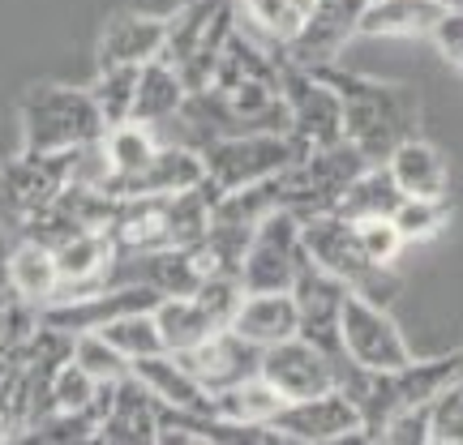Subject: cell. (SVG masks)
<instances>
[{"mask_svg":"<svg viewBox=\"0 0 463 445\" xmlns=\"http://www.w3.org/2000/svg\"><path fill=\"white\" fill-rule=\"evenodd\" d=\"M335 86L344 103V137L361 150L369 163H386L395 146L420 133V95L408 82H382L352 69L326 65L314 69Z\"/></svg>","mask_w":463,"mask_h":445,"instance_id":"1","label":"cell"},{"mask_svg":"<svg viewBox=\"0 0 463 445\" xmlns=\"http://www.w3.org/2000/svg\"><path fill=\"white\" fill-rule=\"evenodd\" d=\"M108 133L99 103L78 86H34L22 99V150L56 154L86 142H99Z\"/></svg>","mask_w":463,"mask_h":445,"instance_id":"2","label":"cell"},{"mask_svg":"<svg viewBox=\"0 0 463 445\" xmlns=\"http://www.w3.org/2000/svg\"><path fill=\"white\" fill-rule=\"evenodd\" d=\"M300 240H305V253L314 257L322 270H331L335 279H344L356 296L378 300V304H391L399 296V274L395 265H378L369 253H364L361 236H356V223L344 215H314L300 223Z\"/></svg>","mask_w":463,"mask_h":445,"instance_id":"3","label":"cell"},{"mask_svg":"<svg viewBox=\"0 0 463 445\" xmlns=\"http://www.w3.org/2000/svg\"><path fill=\"white\" fill-rule=\"evenodd\" d=\"M300 154L305 146L292 133H223L202 150V167L219 193H232V189L283 176Z\"/></svg>","mask_w":463,"mask_h":445,"instance_id":"4","label":"cell"},{"mask_svg":"<svg viewBox=\"0 0 463 445\" xmlns=\"http://www.w3.org/2000/svg\"><path fill=\"white\" fill-rule=\"evenodd\" d=\"M364 167H369V159L347 137L335 146L305 150L297 163L283 172V210H292L300 223L314 215H326L339 206L347 184L356 181Z\"/></svg>","mask_w":463,"mask_h":445,"instance_id":"5","label":"cell"},{"mask_svg":"<svg viewBox=\"0 0 463 445\" xmlns=\"http://www.w3.org/2000/svg\"><path fill=\"white\" fill-rule=\"evenodd\" d=\"M279 90L288 103V116H292V137L300 146L317 150L344 142V103L322 73L300 69L279 56Z\"/></svg>","mask_w":463,"mask_h":445,"instance_id":"6","label":"cell"},{"mask_svg":"<svg viewBox=\"0 0 463 445\" xmlns=\"http://www.w3.org/2000/svg\"><path fill=\"white\" fill-rule=\"evenodd\" d=\"M309 253L300 240V218L292 210H275L253 231L245 257H241V283L245 292H292L297 270Z\"/></svg>","mask_w":463,"mask_h":445,"instance_id":"7","label":"cell"},{"mask_svg":"<svg viewBox=\"0 0 463 445\" xmlns=\"http://www.w3.org/2000/svg\"><path fill=\"white\" fill-rule=\"evenodd\" d=\"M270 429L279 432V441L297 445H335V441H364V415L356 398L344 390H326V394L292 398L283 403Z\"/></svg>","mask_w":463,"mask_h":445,"instance_id":"8","label":"cell"},{"mask_svg":"<svg viewBox=\"0 0 463 445\" xmlns=\"http://www.w3.org/2000/svg\"><path fill=\"white\" fill-rule=\"evenodd\" d=\"M61 189H65V154L22 150V159L0 172V231L17 236L34 215H43L61 198Z\"/></svg>","mask_w":463,"mask_h":445,"instance_id":"9","label":"cell"},{"mask_svg":"<svg viewBox=\"0 0 463 445\" xmlns=\"http://www.w3.org/2000/svg\"><path fill=\"white\" fill-rule=\"evenodd\" d=\"M339 338H344L347 356L361 368H369V373H391V368H403L412 360V347H408L403 330L395 326L391 309L378 304V300L356 296V292H347Z\"/></svg>","mask_w":463,"mask_h":445,"instance_id":"10","label":"cell"},{"mask_svg":"<svg viewBox=\"0 0 463 445\" xmlns=\"http://www.w3.org/2000/svg\"><path fill=\"white\" fill-rule=\"evenodd\" d=\"M364 0H314L305 9L300 31L279 48L283 60L300 69H326L339 60V51L361 34Z\"/></svg>","mask_w":463,"mask_h":445,"instance_id":"11","label":"cell"},{"mask_svg":"<svg viewBox=\"0 0 463 445\" xmlns=\"http://www.w3.org/2000/svg\"><path fill=\"white\" fill-rule=\"evenodd\" d=\"M347 287L344 279H335L331 270H322L314 257H305L297 270V283H292V296H297L300 309V334L317 343L326 356H347L344 338H339V321H344V304H347Z\"/></svg>","mask_w":463,"mask_h":445,"instance_id":"12","label":"cell"},{"mask_svg":"<svg viewBox=\"0 0 463 445\" xmlns=\"http://www.w3.org/2000/svg\"><path fill=\"white\" fill-rule=\"evenodd\" d=\"M344 360L347 356L335 360V356H326L317 343H309L305 334H297V338H283V343L262 351V377L292 403V398L339 390V385H335V368Z\"/></svg>","mask_w":463,"mask_h":445,"instance_id":"13","label":"cell"},{"mask_svg":"<svg viewBox=\"0 0 463 445\" xmlns=\"http://www.w3.org/2000/svg\"><path fill=\"white\" fill-rule=\"evenodd\" d=\"M95 412H99L95 441H112V445L155 441L159 445V403H155V394L133 373L112 381V385H103Z\"/></svg>","mask_w":463,"mask_h":445,"instance_id":"14","label":"cell"},{"mask_svg":"<svg viewBox=\"0 0 463 445\" xmlns=\"http://www.w3.org/2000/svg\"><path fill=\"white\" fill-rule=\"evenodd\" d=\"M181 360L189 364V373L211 394H223V390H232V385H241V381L262 373V347L249 343L245 334H236L232 326H223L211 338H202L194 351H184Z\"/></svg>","mask_w":463,"mask_h":445,"instance_id":"15","label":"cell"},{"mask_svg":"<svg viewBox=\"0 0 463 445\" xmlns=\"http://www.w3.org/2000/svg\"><path fill=\"white\" fill-rule=\"evenodd\" d=\"M133 377L146 385L164 407H181V412H215V394L202 385L189 364L176 351H155L146 360H133Z\"/></svg>","mask_w":463,"mask_h":445,"instance_id":"16","label":"cell"},{"mask_svg":"<svg viewBox=\"0 0 463 445\" xmlns=\"http://www.w3.org/2000/svg\"><path fill=\"white\" fill-rule=\"evenodd\" d=\"M202 181H206L202 150L181 146V142H164V146L155 150V159H150L137 176L116 181L112 193L116 198H137V193H184V189H194V184H202Z\"/></svg>","mask_w":463,"mask_h":445,"instance_id":"17","label":"cell"},{"mask_svg":"<svg viewBox=\"0 0 463 445\" xmlns=\"http://www.w3.org/2000/svg\"><path fill=\"white\" fill-rule=\"evenodd\" d=\"M232 330L245 334L249 343L266 347L283 343V338H297L300 334V309L292 292H245L241 309L232 317Z\"/></svg>","mask_w":463,"mask_h":445,"instance_id":"18","label":"cell"},{"mask_svg":"<svg viewBox=\"0 0 463 445\" xmlns=\"http://www.w3.org/2000/svg\"><path fill=\"white\" fill-rule=\"evenodd\" d=\"M112 257H116V245H112L108 231H78L73 240H65V245L56 248L61 296H82V292H99V287H108Z\"/></svg>","mask_w":463,"mask_h":445,"instance_id":"19","label":"cell"},{"mask_svg":"<svg viewBox=\"0 0 463 445\" xmlns=\"http://www.w3.org/2000/svg\"><path fill=\"white\" fill-rule=\"evenodd\" d=\"M391 176H395L403 198H450V163L447 154L425 142L420 133L408 137L403 146H395V154L386 159Z\"/></svg>","mask_w":463,"mask_h":445,"instance_id":"20","label":"cell"},{"mask_svg":"<svg viewBox=\"0 0 463 445\" xmlns=\"http://www.w3.org/2000/svg\"><path fill=\"white\" fill-rule=\"evenodd\" d=\"M108 236H112L116 253L172 248L167 245V193H137V198H120Z\"/></svg>","mask_w":463,"mask_h":445,"instance_id":"21","label":"cell"},{"mask_svg":"<svg viewBox=\"0 0 463 445\" xmlns=\"http://www.w3.org/2000/svg\"><path fill=\"white\" fill-rule=\"evenodd\" d=\"M9 283H14L17 300L26 304H52L61 296V265H56V248H48L34 236H14L9 245Z\"/></svg>","mask_w":463,"mask_h":445,"instance_id":"22","label":"cell"},{"mask_svg":"<svg viewBox=\"0 0 463 445\" xmlns=\"http://www.w3.org/2000/svg\"><path fill=\"white\" fill-rule=\"evenodd\" d=\"M164 51V17L116 14L99 34V65H146Z\"/></svg>","mask_w":463,"mask_h":445,"instance_id":"23","label":"cell"},{"mask_svg":"<svg viewBox=\"0 0 463 445\" xmlns=\"http://www.w3.org/2000/svg\"><path fill=\"white\" fill-rule=\"evenodd\" d=\"M442 17L438 0H364V39H430Z\"/></svg>","mask_w":463,"mask_h":445,"instance_id":"24","label":"cell"},{"mask_svg":"<svg viewBox=\"0 0 463 445\" xmlns=\"http://www.w3.org/2000/svg\"><path fill=\"white\" fill-rule=\"evenodd\" d=\"M184 99H189V86H184L181 69L167 65L164 56H155V60H146L142 73H137V95H133L129 120H142L150 129H159L164 120H172V116L181 112Z\"/></svg>","mask_w":463,"mask_h":445,"instance_id":"25","label":"cell"},{"mask_svg":"<svg viewBox=\"0 0 463 445\" xmlns=\"http://www.w3.org/2000/svg\"><path fill=\"white\" fill-rule=\"evenodd\" d=\"M150 313H155V326H159L164 351H176V356L194 351L202 338H211L215 330H223L215 317L198 304V296H194V292H189V296H164L155 309H150Z\"/></svg>","mask_w":463,"mask_h":445,"instance_id":"26","label":"cell"},{"mask_svg":"<svg viewBox=\"0 0 463 445\" xmlns=\"http://www.w3.org/2000/svg\"><path fill=\"white\" fill-rule=\"evenodd\" d=\"M399 201H403V193H399L391 167L369 163L356 181L347 184V193L339 198L335 215H344V218H391L399 210Z\"/></svg>","mask_w":463,"mask_h":445,"instance_id":"27","label":"cell"},{"mask_svg":"<svg viewBox=\"0 0 463 445\" xmlns=\"http://www.w3.org/2000/svg\"><path fill=\"white\" fill-rule=\"evenodd\" d=\"M223 9H228V0H189V5H181L176 14H167L164 17V51H159V56H164L167 65L181 69Z\"/></svg>","mask_w":463,"mask_h":445,"instance_id":"28","label":"cell"},{"mask_svg":"<svg viewBox=\"0 0 463 445\" xmlns=\"http://www.w3.org/2000/svg\"><path fill=\"white\" fill-rule=\"evenodd\" d=\"M283 403H288V398L258 373V377H249V381H241V385L223 390V394H215V412L223 415V420H236V424H270Z\"/></svg>","mask_w":463,"mask_h":445,"instance_id":"29","label":"cell"},{"mask_svg":"<svg viewBox=\"0 0 463 445\" xmlns=\"http://www.w3.org/2000/svg\"><path fill=\"white\" fill-rule=\"evenodd\" d=\"M103 146L112 154L116 181H129V176H137V172L155 159V150L164 146V142H159V133L150 129V125H142V120H120V125H112V129L103 133Z\"/></svg>","mask_w":463,"mask_h":445,"instance_id":"30","label":"cell"},{"mask_svg":"<svg viewBox=\"0 0 463 445\" xmlns=\"http://www.w3.org/2000/svg\"><path fill=\"white\" fill-rule=\"evenodd\" d=\"M236 14H245V22H253V31L270 48H283L305 22V9L297 0H236Z\"/></svg>","mask_w":463,"mask_h":445,"instance_id":"31","label":"cell"},{"mask_svg":"<svg viewBox=\"0 0 463 445\" xmlns=\"http://www.w3.org/2000/svg\"><path fill=\"white\" fill-rule=\"evenodd\" d=\"M137 73H142V65H99V78H95V86H90V95H95V103H99L108 129L133 116Z\"/></svg>","mask_w":463,"mask_h":445,"instance_id":"32","label":"cell"},{"mask_svg":"<svg viewBox=\"0 0 463 445\" xmlns=\"http://www.w3.org/2000/svg\"><path fill=\"white\" fill-rule=\"evenodd\" d=\"M103 338L125 356V360H146L155 351H164V338H159V326H155V313L142 309V313H129V317H116L112 326H103Z\"/></svg>","mask_w":463,"mask_h":445,"instance_id":"33","label":"cell"},{"mask_svg":"<svg viewBox=\"0 0 463 445\" xmlns=\"http://www.w3.org/2000/svg\"><path fill=\"white\" fill-rule=\"evenodd\" d=\"M99 390H103L99 381L69 356V360L52 373V412H95V407H99Z\"/></svg>","mask_w":463,"mask_h":445,"instance_id":"34","label":"cell"},{"mask_svg":"<svg viewBox=\"0 0 463 445\" xmlns=\"http://www.w3.org/2000/svg\"><path fill=\"white\" fill-rule=\"evenodd\" d=\"M73 360L82 364L90 377L99 381V385H112V381L120 377H129L133 373V364L116 351L108 338H103L99 330H90V334H73Z\"/></svg>","mask_w":463,"mask_h":445,"instance_id":"35","label":"cell"},{"mask_svg":"<svg viewBox=\"0 0 463 445\" xmlns=\"http://www.w3.org/2000/svg\"><path fill=\"white\" fill-rule=\"evenodd\" d=\"M391 218H395V227L403 231L408 245L430 240L450 223V198H403Z\"/></svg>","mask_w":463,"mask_h":445,"instance_id":"36","label":"cell"},{"mask_svg":"<svg viewBox=\"0 0 463 445\" xmlns=\"http://www.w3.org/2000/svg\"><path fill=\"white\" fill-rule=\"evenodd\" d=\"M43 326V313L39 304H26V300H9L0 304V360H14L31 347V338Z\"/></svg>","mask_w":463,"mask_h":445,"instance_id":"37","label":"cell"},{"mask_svg":"<svg viewBox=\"0 0 463 445\" xmlns=\"http://www.w3.org/2000/svg\"><path fill=\"white\" fill-rule=\"evenodd\" d=\"M430 445H463V368L442 394L433 398Z\"/></svg>","mask_w":463,"mask_h":445,"instance_id":"38","label":"cell"},{"mask_svg":"<svg viewBox=\"0 0 463 445\" xmlns=\"http://www.w3.org/2000/svg\"><path fill=\"white\" fill-rule=\"evenodd\" d=\"M352 223H356V236H361L364 253L378 265H395L399 253L408 248L403 231L395 227V218H352Z\"/></svg>","mask_w":463,"mask_h":445,"instance_id":"39","label":"cell"},{"mask_svg":"<svg viewBox=\"0 0 463 445\" xmlns=\"http://www.w3.org/2000/svg\"><path fill=\"white\" fill-rule=\"evenodd\" d=\"M430 420H433V403H425V407H403V412H395L386 424H382L378 441H391V445H430Z\"/></svg>","mask_w":463,"mask_h":445,"instance_id":"40","label":"cell"},{"mask_svg":"<svg viewBox=\"0 0 463 445\" xmlns=\"http://www.w3.org/2000/svg\"><path fill=\"white\" fill-rule=\"evenodd\" d=\"M430 39L438 43V51L447 56V65L463 69V14H442Z\"/></svg>","mask_w":463,"mask_h":445,"instance_id":"41","label":"cell"},{"mask_svg":"<svg viewBox=\"0 0 463 445\" xmlns=\"http://www.w3.org/2000/svg\"><path fill=\"white\" fill-rule=\"evenodd\" d=\"M442 5V14H463V0H438Z\"/></svg>","mask_w":463,"mask_h":445,"instance_id":"42","label":"cell"},{"mask_svg":"<svg viewBox=\"0 0 463 445\" xmlns=\"http://www.w3.org/2000/svg\"><path fill=\"white\" fill-rule=\"evenodd\" d=\"M297 5H300V9H309V5H314V0H297Z\"/></svg>","mask_w":463,"mask_h":445,"instance_id":"43","label":"cell"}]
</instances>
